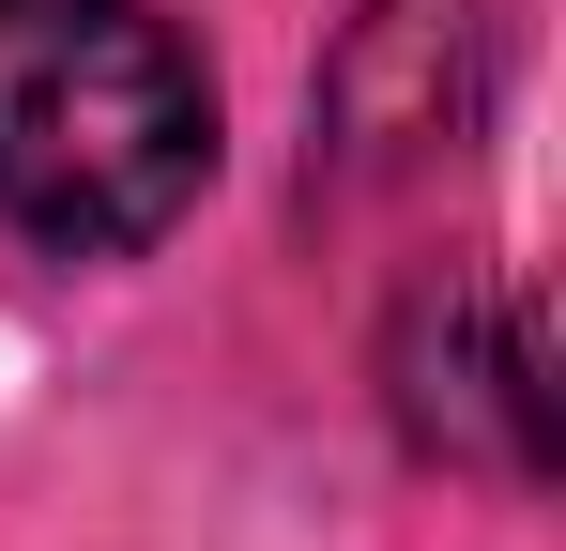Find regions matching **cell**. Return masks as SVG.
I'll return each instance as SVG.
<instances>
[{"label": "cell", "instance_id": "obj_1", "mask_svg": "<svg viewBox=\"0 0 566 551\" xmlns=\"http://www.w3.org/2000/svg\"><path fill=\"white\" fill-rule=\"evenodd\" d=\"M214 184V92L154 0H0V215L62 261H138Z\"/></svg>", "mask_w": 566, "mask_h": 551}, {"label": "cell", "instance_id": "obj_2", "mask_svg": "<svg viewBox=\"0 0 566 551\" xmlns=\"http://www.w3.org/2000/svg\"><path fill=\"white\" fill-rule=\"evenodd\" d=\"M398 414L413 445L444 459H490V475H552V383H536V322L505 291H413V337H398Z\"/></svg>", "mask_w": 566, "mask_h": 551}]
</instances>
